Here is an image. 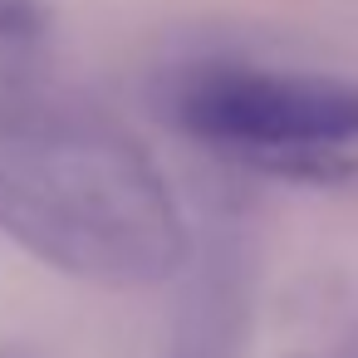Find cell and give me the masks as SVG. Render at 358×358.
<instances>
[{
	"label": "cell",
	"mask_w": 358,
	"mask_h": 358,
	"mask_svg": "<svg viewBox=\"0 0 358 358\" xmlns=\"http://www.w3.org/2000/svg\"><path fill=\"white\" fill-rule=\"evenodd\" d=\"M45 0H0V40H30L45 30Z\"/></svg>",
	"instance_id": "cell-3"
},
{
	"label": "cell",
	"mask_w": 358,
	"mask_h": 358,
	"mask_svg": "<svg viewBox=\"0 0 358 358\" xmlns=\"http://www.w3.org/2000/svg\"><path fill=\"white\" fill-rule=\"evenodd\" d=\"M182 123L201 143L270 167H334L338 148L358 143V84L206 69L182 89Z\"/></svg>",
	"instance_id": "cell-2"
},
{
	"label": "cell",
	"mask_w": 358,
	"mask_h": 358,
	"mask_svg": "<svg viewBox=\"0 0 358 358\" xmlns=\"http://www.w3.org/2000/svg\"><path fill=\"white\" fill-rule=\"evenodd\" d=\"M0 231L99 285L167 280L187 250L152 157L123 133L69 123L0 128Z\"/></svg>",
	"instance_id": "cell-1"
}]
</instances>
